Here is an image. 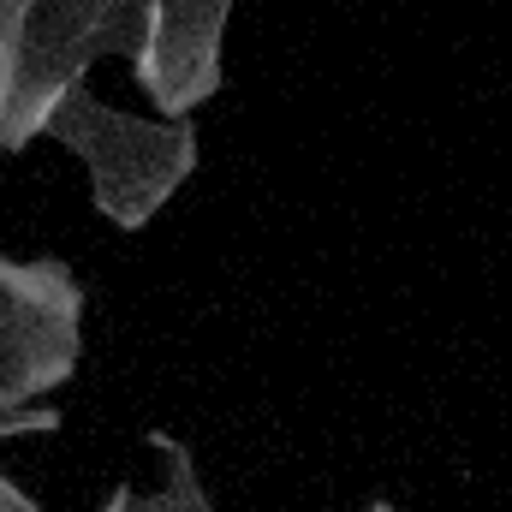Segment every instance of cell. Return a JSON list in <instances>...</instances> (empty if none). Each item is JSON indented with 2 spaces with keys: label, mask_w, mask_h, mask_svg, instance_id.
<instances>
[{
  "label": "cell",
  "mask_w": 512,
  "mask_h": 512,
  "mask_svg": "<svg viewBox=\"0 0 512 512\" xmlns=\"http://www.w3.org/2000/svg\"><path fill=\"white\" fill-rule=\"evenodd\" d=\"M48 137L84 161L90 203L120 233H143L179 197V185L197 173V149H203L197 120H143V114L102 102L90 84L54 108Z\"/></svg>",
  "instance_id": "cell-1"
},
{
  "label": "cell",
  "mask_w": 512,
  "mask_h": 512,
  "mask_svg": "<svg viewBox=\"0 0 512 512\" xmlns=\"http://www.w3.org/2000/svg\"><path fill=\"white\" fill-rule=\"evenodd\" d=\"M108 0H0V149L48 137L54 108L90 84L102 60Z\"/></svg>",
  "instance_id": "cell-2"
},
{
  "label": "cell",
  "mask_w": 512,
  "mask_h": 512,
  "mask_svg": "<svg viewBox=\"0 0 512 512\" xmlns=\"http://www.w3.org/2000/svg\"><path fill=\"white\" fill-rule=\"evenodd\" d=\"M84 364V280L60 256L0 251V411H30Z\"/></svg>",
  "instance_id": "cell-3"
},
{
  "label": "cell",
  "mask_w": 512,
  "mask_h": 512,
  "mask_svg": "<svg viewBox=\"0 0 512 512\" xmlns=\"http://www.w3.org/2000/svg\"><path fill=\"white\" fill-rule=\"evenodd\" d=\"M227 24L233 0H161L155 54L137 72V90L161 120H191L227 84Z\"/></svg>",
  "instance_id": "cell-4"
},
{
  "label": "cell",
  "mask_w": 512,
  "mask_h": 512,
  "mask_svg": "<svg viewBox=\"0 0 512 512\" xmlns=\"http://www.w3.org/2000/svg\"><path fill=\"white\" fill-rule=\"evenodd\" d=\"M149 447H155V459H161V489H131L120 483L108 501L96 512H215L209 501V483H203V471H197V459H191V447L179 441V435H167V429H155L149 435Z\"/></svg>",
  "instance_id": "cell-5"
},
{
  "label": "cell",
  "mask_w": 512,
  "mask_h": 512,
  "mask_svg": "<svg viewBox=\"0 0 512 512\" xmlns=\"http://www.w3.org/2000/svg\"><path fill=\"white\" fill-rule=\"evenodd\" d=\"M155 24H161V0H108L102 12V60H126L131 72L149 66L155 54Z\"/></svg>",
  "instance_id": "cell-6"
},
{
  "label": "cell",
  "mask_w": 512,
  "mask_h": 512,
  "mask_svg": "<svg viewBox=\"0 0 512 512\" xmlns=\"http://www.w3.org/2000/svg\"><path fill=\"white\" fill-rule=\"evenodd\" d=\"M54 429H60V411H54V405L0 411V441H18V435H54Z\"/></svg>",
  "instance_id": "cell-7"
},
{
  "label": "cell",
  "mask_w": 512,
  "mask_h": 512,
  "mask_svg": "<svg viewBox=\"0 0 512 512\" xmlns=\"http://www.w3.org/2000/svg\"><path fill=\"white\" fill-rule=\"evenodd\" d=\"M0 512H42V507H36V501H30L12 477H0Z\"/></svg>",
  "instance_id": "cell-8"
},
{
  "label": "cell",
  "mask_w": 512,
  "mask_h": 512,
  "mask_svg": "<svg viewBox=\"0 0 512 512\" xmlns=\"http://www.w3.org/2000/svg\"><path fill=\"white\" fill-rule=\"evenodd\" d=\"M370 512H399V507H393V501H370Z\"/></svg>",
  "instance_id": "cell-9"
}]
</instances>
